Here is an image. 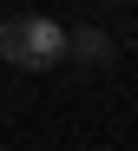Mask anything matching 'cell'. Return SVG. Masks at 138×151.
I'll use <instances>...</instances> for the list:
<instances>
[{
  "mask_svg": "<svg viewBox=\"0 0 138 151\" xmlns=\"http://www.w3.org/2000/svg\"><path fill=\"white\" fill-rule=\"evenodd\" d=\"M0 59L20 66V72L59 66V59H66V27L46 20V13H13V20H0Z\"/></svg>",
  "mask_w": 138,
  "mask_h": 151,
  "instance_id": "1",
  "label": "cell"
},
{
  "mask_svg": "<svg viewBox=\"0 0 138 151\" xmlns=\"http://www.w3.org/2000/svg\"><path fill=\"white\" fill-rule=\"evenodd\" d=\"M66 53H79V59H112V33H99V27H79V33H66Z\"/></svg>",
  "mask_w": 138,
  "mask_h": 151,
  "instance_id": "2",
  "label": "cell"
}]
</instances>
